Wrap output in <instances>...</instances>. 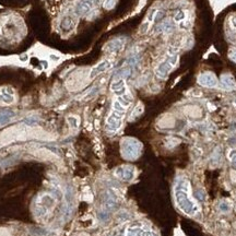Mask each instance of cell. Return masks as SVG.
I'll return each instance as SVG.
<instances>
[{
	"label": "cell",
	"mask_w": 236,
	"mask_h": 236,
	"mask_svg": "<svg viewBox=\"0 0 236 236\" xmlns=\"http://www.w3.org/2000/svg\"><path fill=\"white\" fill-rule=\"evenodd\" d=\"M142 150V144L139 140L126 137L120 142V152L125 160L128 161H135L140 156Z\"/></svg>",
	"instance_id": "cell-2"
},
{
	"label": "cell",
	"mask_w": 236,
	"mask_h": 236,
	"mask_svg": "<svg viewBox=\"0 0 236 236\" xmlns=\"http://www.w3.org/2000/svg\"><path fill=\"white\" fill-rule=\"evenodd\" d=\"M163 16H164V12L163 11H156V13H155V18H154V21H158V20L162 19Z\"/></svg>",
	"instance_id": "cell-27"
},
{
	"label": "cell",
	"mask_w": 236,
	"mask_h": 236,
	"mask_svg": "<svg viewBox=\"0 0 236 236\" xmlns=\"http://www.w3.org/2000/svg\"><path fill=\"white\" fill-rule=\"evenodd\" d=\"M12 117H14V113L9 109H4L0 112V125H4L9 123L12 119Z\"/></svg>",
	"instance_id": "cell-17"
},
{
	"label": "cell",
	"mask_w": 236,
	"mask_h": 236,
	"mask_svg": "<svg viewBox=\"0 0 236 236\" xmlns=\"http://www.w3.org/2000/svg\"><path fill=\"white\" fill-rule=\"evenodd\" d=\"M126 236H155L151 230L141 227V226H130L127 228Z\"/></svg>",
	"instance_id": "cell-11"
},
{
	"label": "cell",
	"mask_w": 236,
	"mask_h": 236,
	"mask_svg": "<svg viewBox=\"0 0 236 236\" xmlns=\"http://www.w3.org/2000/svg\"><path fill=\"white\" fill-rule=\"evenodd\" d=\"M0 102L4 104H11L14 102L13 92L9 88H2L0 90Z\"/></svg>",
	"instance_id": "cell-13"
},
{
	"label": "cell",
	"mask_w": 236,
	"mask_h": 236,
	"mask_svg": "<svg viewBox=\"0 0 236 236\" xmlns=\"http://www.w3.org/2000/svg\"><path fill=\"white\" fill-rule=\"evenodd\" d=\"M231 21H232L233 26H234V27H236V16H233L232 19H231Z\"/></svg>",
	"instance_id": "cell-28"
},
{
	"label": "cell",
	"mask_w": 236,
	"mask_h": 236,
	"mask_svg": "<svg viewBox=\"0 0 236 236\" xmlns=\"http://www.w3.org/2000/svg\"><path fill=\"white\" fill-rule=\"evenodd\" d=\"M221 84L225 90H234L236 89V83L234 78L231 74H223L221 77Z\"/></svg>",
	"instance_id": "cell-14"
},
{
	"label": "cell",
	"mask_w": 236,
	"mask_h": 236,
	"mask_svg": "<svg viewBox=\"0 0 236 236\" xmlns=\"http://www.w3.org/2000/svg\"><path fill=\"white\" fill-rule=\"evenodd\" d=\"M174 196L176 205L183 212L188 215H195L199 211V205L189 196V183L179 178L175 184Z\"/></svg>",
	"instance_id": "cell-1"
},
{
	"label": "cell",
	"mask_w": 236,
	"mask_h": 236,
	"mask_svg": "<svg viewBox=\"0 0 236 236\" xmlns=\"http://www.w3.org/2000/svg\"><path fill=\"white\" fill-rule=\"evenodd\" d=\"M111 90L116 94L117 96H121L125 95L127 93V89H126V84H125V79H120V78H116L111 84Z\"/></svg>",
	"instance_id": "cell-10"
},
{
	"label": "cell",
	"mask_w": 236,
	"mask_h": 236,
	"mask_svg": "<svg viewBox=\"0 0 236 236\" xmlns=\"http://www.w3.org/2000/svg\"><path fill=\"white\" fill-rule=\"evenodd\" d=\"M115 4H116V0H105L104 1V8L107 9V10H111L115 7Z\"/></svg>",
	"instance_id": "cell-23"
},
{
	"label": "cell",
	"mask_w": 236,
	"mask_h": 236,
	"mask_svg": "<svg viewBox=\"0 0 236 236\" xmlns=\"http://www.w3.org/2000/svg\"><path fill=\"white\" fill-rule=\"evenodd\" d=\"M96 2L97 0H81L76 7V13L78 16H84L94 8Z\"/></svg>",
	"instance_id": "cell-8"
},
{
	"label": "cell",
	"mask_w": 236,
	"mask_h": 236,
	"mask_svg": "<svg viewBox=\"0 0 236 236\" xmlns=\"http://www.w3.org/2000/svg\"><path fill=\"white\" fill-rule=\"evenodd\" d=\"M139 62V56L138 55H132L127 59V65L129 67H135Z\"/></svg>",
	"instance_id": "cell-20"
},
{
	"label": "cell",
	"mask_w": 236,
	"mask_h": 236,
	"mask_svg": "<svg viewBox=\"0 0 236 236\" xmlns=\"http://www.w3.org/2000/svg\"><path fill=\"white\" fill-rule=\"evenodd\" d=\"M234 103H235V105H236V97H235V100H234Z\"/></svg>",
	"instance_id": "cell-29"
},
{
	"label": "cell",
	"mask_w": 236,
	"mask_h": 236,
	"mask_svg": "<svg viewBox=\"0 0 236 236\" xmlns=\"http://www.w3.org/2000/svg\"><path fill=\"white\" fill-rule=\"evenodd\" d=\"M228 57L232 61L236 62V48H232L228 53Z\"/></svg>",
	"instance_id": "cell-26"
},
{
	"label": "cell",
	"mask_w": 236,
	"mask_h": 236,
	"mask_svg": "<svg viewBox=\"0 0 236 236\" xmlns=\"http://www.w3.org/2000/svg\"><path fill=\"white\" fill-rule=\"evenodd\" d=\"M195 197L197 198L199 201H203L205 199V193H203V190L198 189L195 191Z\"/></svg>",
	"instance_id": "cell-22"
},
{
	"label": "cell",
	"mask_w": 236,
	"mask_h": 236,
	"mask_svg": "<svg viewBox=\"0 0 236 236\" xmlns=\"http://www.w3.org/2000/svg\"><path fill=\"white\" fill-rule=\"evenodd\" d=\"M150 23L151 22H149V21H145V22H143V23L141 24V26H140V33L141 34H145L148 32V30H149V27H150Z\"/></svg>",
	"instance_id": "cell-24"
},
{
	"label": "cell",
	"mask_w": 236,
	"mask_h": 236,
	"mask_svg": "<svg viewBox=\"0 0 236 236\" xmlns=\"http://www.w3.org/2000/svg\"><path fill=\"white\" fill-rule=\"evenodd\" d=\"M111 67H112V63H111L109 60H103V61H101L98 65H96L94 68H92L91 72H90V79L96 78L97 76H100L101 73L105 72L106 70H108Z\"/></svg>",
	"instance_id": "cell-12"
},
{
	"label": "cell",
	"mask_w": 236,
	"mask_h": 236,
	"mask_svg": "<svg viewBox=\"0 0 236 236\" xmlns=\"http://www.w3.org/2000/svg\"><path fill=\"white\" fill-rule=\"evenodd\" d=\"M173 27H174V24L173 22L170 21V20H164L163 22L156 26V31L158 32H162V33H168L173 30Z\"/></svg>",
	"instance_id": "cell-16"
},
{
	"label": "cell",
	"mask_w": 236,
	"mask_h": 236,
	"mask_svg": "<svg viewBox=\"0 0 236 236\" xmlns=\"http://www.w3.org/2000/svg\"><path fill=\"white\" fill-rule=\"evenodd\" d=\"M126 114V107L120 104L119 101L116 100L113 104V111L106 120V128L109 131L115 132L120 128L123 124V118Z\"/></svg>",
	"instance_id": "cell-3"
},
{
	"label": "cell",
	"mask_w": 236,
	"mask_h": 236,
	"mask_svg": "<svg viewBox=\"0 0 236 236\" xmlns=\"http://www.w3.org/2000/svg\"><path fill=\"white\" fill-rule=\"evenodd\" d=\"M125 46V39L123 37H118V39H115L108 42L106 45H105V51L107 53H117V51H120Z\"/></svg>",
	"instance_id": "cell-9"
},
{
	"label": "cell",
	"mask_w": 236,
	"mask_h": 236,
	"mask_svg": "<svg viewBox=\"0 0 236 236\" xmlns=\"http://www.w3.org/2000/svg\"><path fill=\"white\" fill-rule=\"evenodd\" d=\"M114 174L117 178L124 182H131L135 177V167L131 165H123V166L117 167Z\"/></svg>",
	"instance_id": "cell-5"
},
{
	"label": "cell",
	"mask_w": 236,
	"mask_h": 236,
	"mask_svg": "<svg viewBox=\"0 0 236 236\" xmlns=\"http://www.w3.org/2000/svg\"><path fill=\"white\" fill-rule=\"evenodd\" d=\"M198 83L205 88H214L217 85V79L212 72H203L198 77Z\"/></svg>",
	"instance_id": "cell-7"
},
{
	"label": "cell",
	"mask_w": 236,
	"mask_h": 236,
	"mask_svg": "<svg viewBox=\"0 0 236 236\" xmlns=\"http://www.w3.org/2000/svg\"><path fill=\"white\" fill-rule=\"evenodd\" d=\"M217 208H219V210H220L221 212L226 213L231 210V205H230V203L227 201H220L219 205H217Z\"/></svg>",
	"instance_id": "cell-18"
},
{
	"label": "cell",
	"mask_w": 236,
	"mask_h": 236,
	"mask_svg": "<svg viewBox=\"0 0 236 236\" xmlns=\"http://www.w3.org/2000/svg\"><path fill=\"white\" fill-rule=\"evenodd\" d=\"M41 201H36V207H37V210L39 211V214L41 215H44L46 212H48L47 210L49 208H53L55 205V199L49 195H43L39 197Z\"/></svg>",
	"instance_id": "cell-6"
},
{
	"label": "cell",
	"mask_w": 236,
	"mask_h": 236,
	"mask_svg": "<svg viewBox=\"0 0 236 236\" xmlns=\"http://www.w3.org/2000/svg\"><path fill=\"white\" fill-rule=\"evenodd\" d=\"M115 205H116V196L114 195L113 191L108 190L105 197V207L108 210H112L115 208Z\"/></svg>",
	"instance_id": "cell-15"
},
{
	"label": "cell",
	"mask_w": 236,
	"mask_h": 236,
	"mask_svg": "<svg viewBox=\"0 0 236 236\" xmlns=\"http://www.w3.org/2000/svg\"><path fill=\"white\" fill-rule=\"evenodd\" d=\"M68 123L70 124V126L74 129H77L78 126H79V121H78V118L74 116H69L68 117Z\"/></svg>",
	"instance_id": "cell-21"
},
{
	"label": "cell",
	"mask_w": 236,
	"mask_h": 236,
	"mask_svg": "<svg viewBox=\"0 0 236 236\" xmlns=\"http://www.w3.org/2000/svg\"><path fill=\"white\" fill-rule=\"evenodd\" d=\"M228 158L231 161V166L234 170H236V150H231L228 153Z\"/></svg>",
	"instance_id": "cell-19"
},
{
	"label": "cell",
	"mask_w": 236,
	"mask_h": 236,
	"mask_svg": "<svg viewBox=\"0 0 236 236\" xmlns=\"http://www.w3.org/2000/svg\"><path fill=\"white\" fill-rule=\"evenodd\" d=\"M178 61V56L176 54H170L168 57H166L165 60H163L159 66L155 69V74L160 78V79H165V78L170 74L172 69L176 66Z\"/></svg>",
	"instance_id": "cell-4"
},
{
	"label": "cell",
	"mask_w": 236,
	"mask_h": 236,
	"mask_svg": "<svg viewBox=\"0 0 236 236\" xmlns=\"http://www.w3.org/2000/svg\"><path fill=\"white\" fill-rule=\"evenodd\" d=\"M174 19L176 22H179V21H182V20L185 19V12L182 11V10H179V11H177L176 13H175V16Z\"/></svg>",
	"instance_id": "cell-25"
}]
</instances>
